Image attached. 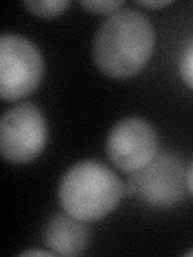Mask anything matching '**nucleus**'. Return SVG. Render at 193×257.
<instances>
[{
    "mask_svg": "<svg viewBox=\"0 0 193 257\" xmlns=\"http://www.w3.org/2000/svg\"><path fill=\"white\" fill-rule=\"evenodd\" d=\"M28 10L39 18H56L68 10L71 2L69 0H34V2H23Z\"/></svg>",
    "mask_w": 193,
    "mask_h": 257,
    "instance_id": "6e6552de",
    "label": "nucleus"
},
{
    "mask_svg": "<svg viewBox=\"0 0 193 257\" xmlns=\"http://www.w3.org/2000/svg\"><path fill=\"white\" fill-rule=\"evenodd\" d=\"M155 31L150 20L135 8H121L108 16L93 39V60L107 77L129 79L150 61Z\"/></svg>",
    "mask_w": 193,
    "mask_h": 257,
    "instance_id": "f257e3e1",
    "label": "nucleus"
},
{
    "mask_svg": "<svg viewBox=\"0 0 193 257\" xmlns=\"http://www.w3.org/2000/svg\"><path fill=\"white\" fill-rule=\"evenodd\" d=\"M171 4H172L171 0H161V2H143V0H140L139 2V5H142L145 8H163V7H167Z\"/></svg>",
    "mask_w": 193,
    "mask_h": 257,
    "instance_id": "f8f14e48",
    "label": "nucleus"
},
{
    "mask_svg": "<svg viewBox=\"0 0 193 257\" xmlns=\"http://www.w3.org/2000/svg\"><path fill=\"white\" fill-rule=\"evenodd\" d=\"M29 255H45V257H53L56 255L52 249L50 251H44V249H29V251H24L20 254V257H29Z\"/></svg>",
    "mask_w": 193,
    "mask_h": 257,
    "instance_id": "9b49d317",
    "label": "nucleus"
},
{
    "mask_svg": "<svg viewBox=\"0 0 193 257\" xmlns=\"http://www.w3.org/2000/svg\"><path fill=\"white\" fill-rule=\"evenodd\" d=\"M79 4L87 12H90L93 15H108V16L115 15L124 7V2H121V0H90V2L82 0Z\"/></svg>",
    "mask_w": 193,
    "mask_h": 257,
    "instance_id": "1a4fd4ad",
    "label": "nucleus"
},
{
    "mask_svg": "<svg viewBox=\"0 0 193 257\" xmlns=\"http://www.w3.org/2000/svg\"><path fill=\"white\" fill-rule=\"evenodd\" d=\"M85 225L69 214H53L44 225V243L56 255L74 257L84 254L88 244Z\"/></svg>",
    "mask_w": 193,
    "mask_h": 257,
    "instance_id": "0eeeda50",
    "label": "nucleus"
},
{
    "mask_svg": "<svg viewBox=\"0 0 193 257\" xmlns=\"http://www.w3.org/2000/svg\"><path fill=\"white\" fill-rule=\"evenodd\" d=\"M185 183H187V188L193 196V161L187 169V174H185Z\"/></svg>",
    "mask_w": 193,
    "mask_h": 257,
    "instance_id": "ddd939ff",
    "label": "nucleus"
},
{
    "mask_svg": "<svg viewBox=\"0 0 193 257\" xmlns=\"http://www.w3.org/2000/svg\"><path fill=\"white\" fill-rule=\"evenodd\" d=\"M107 155L121 172H139L158 155L155 127L140 117L121 119L108 134Z\"/></svg>",
    "mask_w": 193,
    "mask_h": 257,
    "instance_id": "423d86ee",
    "label": "nucleus"
},
{
    "mask_svg": "<svg viewBox=\"0 0 193 257\" xmlns=\"http://www.w3.org/2000/svg\"><path fill=\"white\" fill-rule=\"evenodd\" d=\"M124 195L119 177L100 161L85 159L72 164L58 185L63 211L80 222H96L118 207Z\"/></svg>",
    "mask_w": 193,
    "mask_h": 257,
    "instance_id": "f03ea898",
    "label": "nucleus"
},
{
    "mask_svg": "<svg viewBox=\"0 0 193 257\" xmlns=\"http://www.w3.org/2000/svg\"><path fill=\"white\" fill-rule=\"evenodd\" d=\"M48 125L42 109L21 103L7 109L0 120V153L12 164H28L44 151Z\"/></svg>",
    "mask_w": 193,
    "mask_h": 257,
    "instance_id": "20e7f679",
    "label": "nucleus"
},
{
    "mask_svg": "<svg viewBox=\"0 0 193 257\" xmlns=\"http://www.w3.org/2000/svg\"><path fill=\"white\" fill-rule=\"evenodd\" d=\"M44 77V58L29 39L18 34L0 37V96L16 101L31 95Z\"/></svg>",
    "mask_w": 193,
    "mask_h": 257,
    "instance_id": "7ed1b4c3",
    "label": "nucleus"
},
{
    "mask_svg": "<svg viewBox=\"0 0 193 257\" xmlns=\"http://www.w3.org/2000/svg\"><path fill=\"white\" fill-rule=\"evenodd\" d=\"M179 71L182 80L193 90V39L183 48L179 61Z\"/></svg>",
    "mask_w": 193,
    "mask_h": 257,
    "instance_id": "9d476101",
    "label": "nucleus"
},
{
    "mask_svg": "<svg viewBox=\"0 0 193 257\" xmlns=\"http://www.w3.org/2000/svg\"><path fill=\"white\" fill-rule=\"evenodd\" d=\"M183 163L172 153H158L150 164L131 174L124 191L153 207H169L183 196L185 183Z\"/></svg>",
    "mask_w": 193,
    "mask_h": 257,
    "instance_id": "39448f33",
    "label": "nucleus"
},
{
    "mask_svg": "<svg viewBox=\"0 0 193 257\" xmlns=\"http://www.w3.org/2000/svg\"><path fill=\"white\" fill-rule=\"evenodd\" d=\"M185 255H193V249H191V251H188V252H185Z\"/></svg>",
    "mask_w": 193,
    "mask_h": 257,
    "instance_id": "4468645a",
    "label": "nucleus"
}]
</instances>
